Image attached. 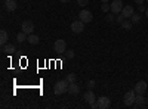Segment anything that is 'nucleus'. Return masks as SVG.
<instances>
[{
    "label": "nucleus",
    "mask_w": 148,
    "mask_h": 109,
    "mask_svg": "<svg viewBox=\"0 0 148 109\" xmlns=\"http://www.w3.org/2000/svg\"><path fill=\"white\" fill-rule=\"evenodd\" d=\"M68 86H70V83L67 81V80H59V81H56V84H55V87H53V91H55V94H64V93H67L68 91Z\"/></svg>",
    "instance_id": "f257e3e1"
},
{
    "label": "nucleus",
    "mask_w": 148,
    "mask_h": 109,
    "mask_svg": "<svg viewBox=\"0 0 148 109\" xmlns=\"http://www.w3.org/2000/svg\"><path fill=\"white\" fill-rule=\"evenodd\" d=\"M135 99H136V91H135V90H129L125 94V97H123V103H125L126 106H132L135 103Z\"/></svg>",
    "instance_id": "f03ea898"
},
{
    "label": "nucleus",
    "mask_w": 148,
    "mask_h": 109,
    "mask_svg": "<svg viewBox=\"0 0 148 109\" xmlns=\"http://www.w3.org/2000/svg\"><path fill=\"white\" fill-rule=\"evenodd\" d=\"M123 2L121 0H113V2H111V5H110V10L113 12V14H121V9H123Z\"/></svg>",
    "instance_id": "7ed1b4c3"
},
{
    "label": "nucleus",
    "mask_w": 148,
    "mask_h": 109,
    "mask_svg": "<svg viewBox=\"0 0 148 109\" xmlns=\"http://www.w3.org/2000/svg\"><path fill=\"white\" fill-rule=\"evenodd\" d=\"M70 28H71V31L73 32H76V34H80V32H83V30H84V22L83 21H74V22H71V25H70Z\"/></svg>",
    "instance_id": "20e7f679"
},
{
    "label": "nucleus",
    "mask_w": 148,
    "mask_h": 109,
    "mask_svg": "<svg viewBox=\"0 0 148 109\" xmlns=\"http://www.w3.org/2000/svg\"><path fill=\"white\" fill-rule=\"evenodd\" d=\"M92 12L90 10H88V9H83V10H80V15H79V19L80 21H83L84 24H89V22H92Z\"/></svg>",
    "instance_id": "39448f33"
},
{
    "label": "nucleus",
    "mask_w": 148,
    "mask_h": 109,
    "mask_svg": "<svg viewBox=\"0 0 148 109\" xmlns=\"http://www.w3.org/2000/svg\"><path fill=\"white\" fill-rule=\"evenodd\" d=\"M53 49H55L56 53H64V52H67V43H65V40H56Z\"/></svg>",
    "instance_id": "423d86ee"
},
{
    "label": "nucleus",
    "mask_w": 148,
    "mask_h": 109,
    "mask_svg": "<svg viewBox=\"0 0 148 109\" xmlns=\"http://www.w3.org/2000/svg\"><path fill=\"white\" fill-rule=\"evenodd\" d=\"M33 30H34V24L33 21H24L22 25H21V31H24L25 34H33Z\"/></svg>",
    "instance_id": "0eeeda50"
},
{
    "label": "nucleus",
    "mask_w": 148,
    "mask_h": 109,
    "mask_svg": "<svg viewBox=\"0 0 148 109\" xmlns=\"http://www.w3.org/2000/svg\"><path fill=\"white\" fill-rule=\"evenodd\" d=\"M133 90L136 91V94H144L145 91H147V83L145 81H138L136 84H135V87H133Z\"/></svg>",
    "instance_id": "6e6552de"
},
{
    "label": "nucleus",
    "mask_w": 148,
    "mask_h": 109,
    "mask_svg": "<svg viewBox=\"0 0 148 109\" xmlns=\"http://www.w3.org/2000/svg\"><path fill=\"white\" fill-rule=\"evenodd\" d=\"M96 102H98V106H99V109H108L110 105H111V102H110V99L107 97V96H102V97L96 99Z\"/></svg>",
    "instance_id": "1a4fd4ad"
},
{
    "label": "nucleus",
    "mask_w": 148,
    "mask_h": 109,
    "mask_svg": "<svg viewBox=\"0 0 148 109\" xmlns=\"http://www.w3.org/2000/svg\"><path fill=\"white\" fill-rule=\"evenodd\" d=\"M5 7H6L8 12H15L16 7H18L16 0H5Z\"/></svg>",
    "instance_id": "9d476101"
},
{
    "label": "nucleus",
    "mask_w": 148,
    "mask_h": 109,
    "mask_svg": "<svg viewBox=\"0 0 148 109\" xmlns=\"http://www.w3.org/2000/svg\"><path fill=\"white\" fill-rule=\"evenodd\" d=\"M135 14V10H133V7L130 6V5H126V6H123V9H121V15L125 16L126 19L127 18H130L132 15Z\"/></svg>",
    "instance_id": "9b49d317"
},
{
    "label": "nucleus",
    "mask_w": 148,
    "mask_h": 109,
    "mask_svg": "<svg viewBox=\"0 0 148 109\" xmlns=\"http://www.w3.org/2000/svg\"><path fill=\"white\" fill-rule=\"evenodd\" d=\"M83 99H84L86 102H88L89 105H90V103H93V102H96V97H95V93L92 91V89H90V90H88V91H86V93L83 94Z\"/></svg>",
    "instance_id": "f8f14e48"
},
{
    "label": "nucleus",
    "mask_w": 148,
    "mask_h": 109,
    "mask_svg": "<svg viewBox=\"0 0 148 109\" xmlns=\"http://www.w3.org/2000/svg\"><path fill=\"white\" fill-rule=\"evenodd\" d=\"M68 93L73 94V96H76V94L80 93V87L77 86L76 83H70V86H68Z\"/></svg>",
    "instance_id": "ddd939ff"
},
{
    "label": "nucleus",
    "mask_w": 148,
    "mask_h": 109,
    "mask_svg": "<svg viewBox=\"0 0 148 109\" xmlns=\"http://www.w3.org/2000/svg\"><path fill=\"white\" fill-rule=\"evenodd\" d=\"M27 41L30 43V44H39V41H40V39H39V35H36V34H28V37H27Z\"/></svg>",
    "instance_id": "4468645a"
},
{
    "label": "nucleus",
    "mask_w": 148,
    "mask_h": 109,
    "mask_svg": "<svg viewBox=\"0 0 148 109\" xmlns=\"http://www.w3.org/2000/svg\"><path fill=\"white\" fill-rule=\"evenodd\" d=\"M2 50H3L5 53H8V55H10V53H14V52H15L16 49H15V46H14V44H10V43L8 44V43H6V44H5V46L2 47Z\"/></svg>",
    "instance_id": "2eb2a0df"
},
{
    "label": "nucleus",
    "mask_w": 148,
    "mask_h": 109,
    "mask_svg": "<svg viewBox=\"0 0 148 109\" xmlns=\"http://www.w3.org/2000/svg\"><path fill=\"white\" fill-rule=\"evenodd\" d=\"M8 40H9V35H8V32H6L5 30H2V31H0V44L5 46V44L8 43Z\"/></svg>",
    "instance_id": "dca6fc26"
},
{
    "label": "nucleus",
    "mask_w": 148,
    "mask_h": 109,
    "mask_svg": "<svg viewBox=\"0 0 148 109\" xmlns=\"http://www.w3.org/2000/svg\"><path fill=\"white\" fill-rule=\"evenodd\" d=\"M135 105L136 106H144L145 105V97L142 94H136V99H135Z\"/></svg>",
    "instance_id": "f3484780"
},
{
    "label": "nucleus",
    "mask_w": 148,
    "mask_h": 109,
    "mask_svg": "<svg viewBox=\"0 0 148 109\" xmlns=\"http://www.w3.org/2000/svg\"><path fill=\"white\" fill-rule=\"evenodd\" d=\"M27 37H28V34H25L24 31H21V32L16 35V40H18L19 43H22V41H25V40H27Z\"/></svg>",
    "instance_id": "a211bd4d"
},
{
    "label": "nucleus",
    "mask_w": 148,
    "mask_h": 109,
    "mask_svg": "<svg viewBox=\"0 0 148 109\" xmlns=\"http://www.w3.org/2000/svg\"><path fill=\"white\" fill-rule=\"evenodd\" d=\"M120 25H121V28H125V30H130V28H132V21L125 19V21L120 24Z\"/></svg>",
    "instance_id": "6ab92c4d"
},
{
    "label": "nucleus",
    "mask_w": 148,
    "mask_h": 109,
    "mask_svg": "<svg viewBox=\"0 0 148 109\" xmlns=\"http://www.w3.org/2000/svg\"><path fill=\"white\" fill-rule=\"evenodd\" d=\"M130 21H132V24H138L141 21V14H133L130 16Z\"/></svg>",
    "instance_id": "aec40b11"
},
{
    "label": "nucleus",
    "mask_w": 148,
    "mask_h": 109,
    "mask_svg": "<svg viewBox=\"0 0 148 109\" xmlns=\"http://www.w3.org/2000/svg\"><path fill=\"white\" fill-rule=\"evenodd\" d=\"M76 80H77V75L76 74H68L67 75V81L68 83H76Z\"/></svg>",
    "instance_id": "412c9836"
},
{
    "label": "nucleus",
    "mask_w": 148,
    "mask_h": 109,
    "mask_svg": "<svg viewBox=\"0 0 148 109\" xmlns=\"http://www.w3.org/2000/svg\"><path fill=\"white\" fill-rule=\"evenodd\" d=\"M125 19H126V18H125V16H123L121 14H117V18H116V21H117V24H121V22H123V21H125Z\"/></svg>",
    "instance_id": "4be33fe9"
},
{
    "label": "nucleus",
    "mask_w": 148,
    "mask_h": 109,
    "mask_svg": "<svg viewBox=\"0 0 148 109\" xmlns=\"http://www.w3.org/2000/svg\"><path fill=\"white\" fill-rule=\"evenodd\" d=\"M101 10H102V12H108V10H110V5H108V3H102V5H101Z\"/></svg>",
    "instance_id": "5701e85b"
},
{
    "label": "nucleus",
    "mask_w": 148,
    "mask_h": 109,
    "mask_svg": "<svg viewBox=\"0 0 148 109\" xmlns=\"http://www.w3.org/2000/svg\"><path fill=\"white\" fill-rule=\"evenodd\" d=\"M77 3L82 6V7H84V6H88V3H89V0H77Z\"/></svg>",
    "instance_id": "b1692460"
},
{
    "label": "nucleus",
    "mask_w": 148,
    "mask_h": 109,
    "mask_svg": "<svg viewBox=\"0 0 148 109\" xmlns=\"http://www.w3.org/2000/svg\"><path fill=\"white\" fill-rule=\"evenodd\" d=\"M114 15H116V14H110V15H107V21H108V22H113V21H114Z\"/></svg>",
    "instance_id": "393cba45"
},
{
    "label": "nucleus",
    "mask_w": 148,
    "mask_h": 109,
    "mask_svg": "<svg viewBox=\"0 0 148 109\" xmlns=\"http://www.w3.org/2000/svg\"><path fill=\"white\" fill-rule=\"evenodd\" d=\"M88 87H89V89H93V87H95V80H89V81H88Z\"/></svg>",
    "instance_id": "a878e982"
},
{
    "label": "nucleus",
    "mask_w": 148,
    "mask_h": 109,
    "mask_svg": "<svg viewBox=\"0 0 148 109\" xmlns=\"http://www.w3.org/2000/svg\"><path fill=\"white\" fill-rule=\"evenodd\" d=\"M67 58H68V59H73V58H74V52H73V50H68V52H67Z\"/></svg>",
    "instance_id": "bb28decb"
},
{
    "label": "nucleus",
    "mask_w": 148,
    "mask_h": 109,
    "mask_svg": "<svg viewBox=\"0 0 148 109\" xmlns=\"http://www.w3.org/2000/svg\"><path fill=\"white\" fill-rule=\"evenodd\" d=\"M90 108H92V109H99V106H98V102H93V103H90Z\"/></svg>",
    "instance_id": "cd10ccee"
},
{
    "label": "nucleus",
    "mask_w": 148,
    "mask_h": 109,
    "mask_svg": "<svg viewBox=\"0 0 148 109\" xmlns=\"http://www.w3.org/2000/svg\"><path fill=\"white\" fill-rule=\"evenodd\" d=\"M139 6V12H144V14H145V10H147V7L144 6V5H138Z\"/></svg>",
    "instance_id": "c85d7f7f"
},
{
    "label": "nucleus",
    "mask_w": 148,
    "mask_h": 109,
    "mask_svg": "<svg viewBox=\"0 0 148 109\" xmlns=\"http://www.w3.org/2000/svg\"><path fill=\"white\" fill-rule=\"evenodd\" d=\"M133 2L136 3V5H142V3H144V0H133Z\"/></svg>",
    "instance_id": "c756f323"
},
{
    "label": "nucleus",
    "mask_w": 148,
    "mask_h": 109,
    "mask_svg": "<svg viewBox=\"0 0 148 109\" xmlns=\"http://www.w3.org/2000/svg\"><path fill=\"white\" fill-rule=\"evenodd\" d=\"M59 2H61V3H68L70 0H59Z\"/></svg>",
    "instance_id": "7c9ffc66"
},
{
    "label": "nucleus",
    "mask_w": 148,
    "mask_h": 109,
    "mask_svg": "<svg viewBox=\"0 0 148 109\" xmlns=\"http://www.w3.org/2000/svg\"><path fill=\"white\" fill-rule=\"evenodd\" d=\"M145 16L148 18V7H147V10H145Z\"/></svg>",
    "instance_id": "2f4dec72"
},
{
    "label": "nucleus",
    "mask_w": 148,
    "mask_h": 109,
    "mask_svg": "<svg viewBox=\"0 0 148 109\" xmlns=\"http://www.w3.org/2000/svg\"><path fill=\"white\" fill-rule=\"evenodd\" d=\"M101 2H102V3H108V2H110V0H101Z\"/></svg>",
    "instance_id": "473e14b6"
},
{
    "label": "nucleus",
    "mask_w": 148,
    "mask_h": 109,
    "mask_svg": "<svg viewBox=\"0 0 148 109\" xmlns=\"http://www.w3.org/2000/svg\"><path fill=\"white\" fill-rule=\"evenodd\" d=\"M145 2H147V3H148V0H145Z\"/></svg>",
    "instance_id": "72a5a7b5"
}]
</instances>
